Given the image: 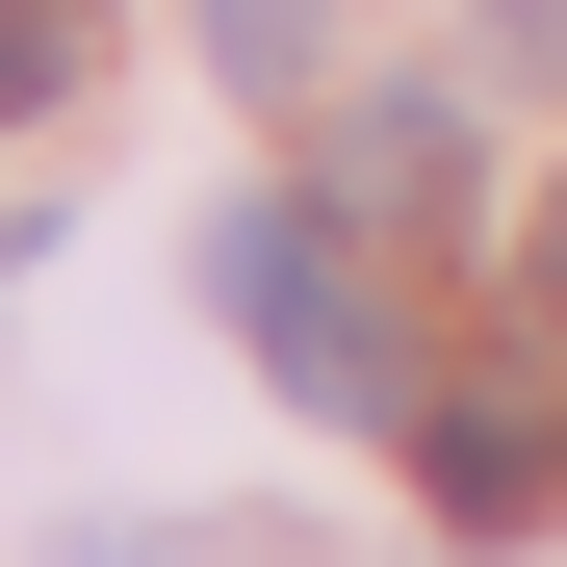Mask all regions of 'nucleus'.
Masks as SVG:
<instances>
[{"label":"nucleus","instance_id":"nucleus-5","mask_svg":"<svg viewBox=\"0 0 567 567\" xmlns=\"http://www.w3.org/2000/svg\"><path fill=\"white\" fill-rule=\"evenodd\" d=\"M27 104H78V0H0V130Z\"/></svg>","mask_w":567,"mask_h":567},{"label":"nucleus","instance_id":"nucleus-3","mask_svg":"<svg viewBox=\"0 0 567 567\" xmlns=\"http://www.w3.org/2000/svg\"><path fill=\"white\" fill-rule=\"evenodd\" d=\"M336 207H464V104H361L336 130Z\"/></svg>","mask_w":567,"mask_h":567},{"label":"nucleus","instance_id":"nucleus-4","mask_svg":"<svg viewBox=\"0 0 567 567\" xmlns=\"http://www.w3.org/2000/svg\"><path fill=\"white\" fill-rule=\"evenodd\" d=\"M207 52H233V78H258V104H284V78H310V52H336V0H207Z\"/></svg>","mask_w":567,"mask_h":567},{"label":"nucleus","instance_id":"nucleus-1","mask_svg":"<svg viewBox=\"0 0 567 567\" xmlns=\"http://www.w3.org/2000/svg\"><path fill=\"white\" fill-rule=\"evenodd\" d=\"M207 310H233V336H258V361H284L310 413H413V336L361 310L336 207H233V233H207Z\"/></svg>","mask_w":567,"mask_h":567},{"label":"nucleus","instance_id":"nucleus-2","mask_svg":"<svg viewBox=\"0 0 567 567\" xmlns=\"http://www.w3.org/2000/svg\"><path fill=\"white\" fill-rule=\"evenodd\" d=\"M413 491H439L464 542L567 516V413H542V361H491V388H413Z\"/></svg>","mask_w":567,"mask_h":567},{"label":"nucleus","instance_id":"nucleus-6","mask_svg":"<svg viewBox=\"0 0 567 567\" xmlns=\"http://www.w3.org/2000/svg\"><path fill=\"white\" fill-rule=\"evenodd\" d=\"M491 78H567V0H491Z\"/></svg>","mask_w":567,"mask_h":567},{"label":"nucleus","instance_id":"nucleus-7","mask_svg":"<svg viewBox=\"0 0 567 567\" xmlns=\"http://www.w3.org/2000/svg\"><path fill=\"white\" fill-rule=\"evenodd\" d=\"M542 336H567V207H542Z\"/></svg>","mask_w":567,"mask_h":567}]
</instances>
